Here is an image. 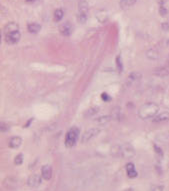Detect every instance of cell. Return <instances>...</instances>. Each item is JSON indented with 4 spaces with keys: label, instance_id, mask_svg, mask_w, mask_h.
I'll return each instance as SVG.
<instances>
[{
    "label": "cell",
    "instance_id": "obj_1",
    "mask_svg": "<svg viewBox=\"0 0 169 191\" xmlns=\"http://www.w3.org/2000/svg\"><path fill=\"white\" fill-rule=\"evenodd\" d=\"M159 107L157 104L153 102H148L143 104L138 111V116L141 119H150V118H154L158 114Z\"/></svg>",
    "mask_w": 169,
    "mask_h": 191
},
{
    "label": "cell",
    "instance_id": "obj_2",
    "mask_svg": "<svg viewBox=\"0 0 169 191\" xmlns=\"http://www.w3.org/2000/svg\"><path fill=\"white\" fill-rule=\"evenodd\" d=\"M79 136V129L77 127H71V128L67 131L66 136H65V145L66 147H72L75 145L76 141H77Z\"/></svg>",
    "mask_w": 169,
    "mask_h": 191
},
{
    "label": "cell",
    "instance_id": "obj_3",
    "mask_svg": "<svg viewBox=\"0 0 169 191\" xmlns=\"http://www.w3.org/2000/svg\"><path fill=\"white\" fill-rule=\"evenodd\" d=\"M120 153L124 158L130 159L135 155V149L133 146L129 143H124L123 145L120 147Z\"/></svg>",
    "mask_w": 169,
    "mask_h": 191
},
{
    "label": "cell",
    "instance_id": "obj_4",
    "mask_svg": "<svg viewBox=\"0 0 169 191\" xmlns=\"http://www.w3.org/2000/svg\"><path fill=\"white\" fill-rule=\"evenodd\" d=\"M99 133H100L99 128H91L89 130H87L82 136V139H81L82 143H87L88 141H90L91 139H93L94 137H96Z\"/></svg>",
    "mask_w": 169,
    "mask_h": 191
},
{
    "label": "cell",
    "instance_id": "obj_5",
    "mask_svg": "<svg viewBox=\"0 0 169 191\" xmlns=\"http://www.w3.org/2000/svg\"><path fill=\"white\" fill-rule=\"evenodd\" d=\"M20 37H21L20 31L8 33V34H5V41L8 44H15L20 40Z\"/></svg>",
    "mask_w": 169,
    "mask_h": 191
},
{
    "label": "cell",
    "instance_id": "obj_6",
    "mask_svg": "<svg viewBox=\"0 0 169 191\" xmlns=\"http://www.w3.org/2000/svg\"><path fill=\"white\" fill-rule=\"evenodd\" d=\"M52 176V168L50 165H44L41 168V177L44 180H50Z\"/></svg>",
    "mask_w": 169,
    "mask_h": 191
},
{
    "label": "cell",
    "instance_id": "obj_7",
    "mask_svg": "<svg viewBox=\"0 0 169 191\" xmlns=\"http://www.w3.org/2000/svg\"><path fill=\"white\" fill-rule=\"evenodd\" d=\"M40 183H41V177L39 175H37V174H33L27 180V184L30 187H37V186L40 185Z\"/></svg>",
    "mask_w": 169,
    "mask_h": 191
},
{
    "label": "cell",
    "instance_id": "obj_8",
    "mask_svg": "<svg viewBox=\"0 0 169 191\" xmlns=\"http://www.w3.org/2000/svg\"><path fill=\"white\" fill-rule=\"evenodd\" d=\"M72 32V25L70 22H65L61 24L60 26V33L64 36H69Z\"/></svg>",
    "mask_w": 169,
    "mask_h": 191
},
{
    "label": "cell",
    "instance_id": "obj_9",
    "mask_svg": "<svg viewBox=\"0 0 169 191\" xmlns=\"http://www.w3.org/2000/svg\"><path fill=\"white\" fill-rule=\"evenodd\" d=\"M19 31V25L16 22H9L7 23V25L4 28V33L8 34V33H12V32H16Z\"/></svg>",
    "mask_w": 169,
    "mask_h": 191
},
{
    "label": "cell",
    "instance_id": "obj_10",
    "mask_svg": "<svg viewBox=\"0 0 169 191\" xmlns=\"http://www.w3.org/2000/svg\"><path fill=\"white\" fill-rule=\"evenodd\" d=\"M126 172H127V175L130 178H135L138 174L136 169H135V167H134V164L131 162L126 164Z\"/></svg>",
    "mask_w": 169,
    "mask_h": 191
},
{
    "label": "cell",
    "instance_id": "obj_11",
    "mask_svg": "<svg viewBox=\"0 0 169 191\" xmlns=\"http://www.w3.org/2000/svg\"><path fill=\"white\" fill-rule=\"evenodd\" d=\"M154 122H166V121H169V112L168 111H164L160 114H157L154 119H153Z\"/></svg>",
    "mask_w": 169,
    "mask_h": 191
},
{
    "label": "cell",
    "instance_id": "obj_12",
    "mask_svg": "<svg viewBox=\"0 0 169 191\" xmlns=\"http://www.w3.org/2000/svg\"><path fill=\"white\" fill-rule=\"evenodd\" d=\"M22 143V138L19 136H14L9 140V147L10 148H18Z\"/></svg>",
    "mask_w": 169,
    "mask_h": 191
},
{
    "label": "cell",
    "instance_id": "obj_13",
    "mask_svg": "<svg viewBox=\"0 0 169 191\" xmlns=\"http://www.w3.org/2000/svg\"><path fill=\"white\" fill-rule=\"evenodd\" d=\"M27 28H28V31L30 32V33H38L40 30H41V25L40 24H38V23H34V22H32V23H29L27 25Z\"/></svg>",
    "mask_w": 169,
    "mask_h": 191
},
{
    "label": "cell",
    "instance_id": "obj_14",
    "mask_svg": "<svg viewBox=\"0 0 169 191\" xmlns=\"http://www.w3.org/2000/svg\"><path fill=\"white\" fill-rule=\"evenodd\" d=\"M154 74L158 76H166L169 75V67H159L154 69Z\"/></svg>",
    "mask_w": 169,
    "mask_h": 191
},
{
    "label": "cell",
    "instance_id": "obj_15",
    "mask_svg": "<svg viewBox=\"0 0 169 191\" xmlns=\"http://www.w3.org/2000/svg\"><path fill=\"white\" fill-rule=\"evenodd\" d=\"M140 78H141V73L134 71V72H132L131 74H129L128 78H127V81L129 83H133L135 81H137V80H140Z\"/></svg>",
    "mask_w": 169,
    "mask_h": 191
},
{
    "label": "cell",
    "instance_id": "obj_16",
    "mask_svg": "<svg viewBox=\"0 0 169 191\" xmlns=\"http://www.w3.org/2000/svg\"><path fill=\"white\" fill-rule=\"evenodd\" d=\"M137 0H121L120 1V6L122 8H128L135 4Z\"/></svg>",
    "mask_w": 169,
    "mask_h": 191
},
{
    "label": "cell",
    "instance_id": "obj_17",
    "mask_svg": "<svg viewBox=\"0 0 169 191\" xmlns=\"http://www.w3.org/2000/svg\"><path fill=\"white\" fill-rule=\"evenodd\" d=\"M146 55H147V57H148L149 59H151V60H155V59L159 58V53L156 51V50H154V49L149 50V51L146 53Z\"/></svg>",
    "mask_w": 169,
    "mask_h": 191
},
{
    "label": "cell",
    "instance_id": "obj_18",
    "mask_svg": "<svg viewBox=\"0 0 169 191\" xmlns=\"http://www.w3.org/2000/svg\"><path fill=\"white\" fill-rule=\"evenodd\" d=\"M97 19H98V21H100L101 23H104L105 21L107 20V18H108V15H107V13L105 11H100L99 13H97Z\"/></svg>",
    "mask_w": 169,
    "mask_h": 191
},
{
    "label": "cell",
    "instance_id": "obj_19",
    "mask_svg": "<svg viewBox=\"0 0 169 191\" xmlns=\"http://www.w3.org/2000/svg\"><path fill=\"white\" fill-rule=\"evenodd\" d=\"M63 15H64V13H63L62 9H56L55 12H54V21L55 22H59L63 18Z\"/></svg>",
    "mask_w": 169,
    "mask_h": 191
},
{
    "label": "cell",
    "instance_id": "obj_20",
    "mask_svg": "<svg viewBox=\"0 0 169 191\" xmlns=\"http://www.w3.org/2000/svg\"><path fill=\"white\" fill-rule=\"evenodd\" d=\"M115 63H116V67H117L118 72H122V71H123V63H122V60H121V56H120V55H118V56L116 57Z\"/></svg>",
    "mask_w": 169,
    "mask_h": 191
},
{
    "label": "cell",
    "instance_id": "obj_21",
    "mask_svg": "<svg viewBox=\"0 0 169 191\" xmlns=\"http://www.w3.org/2000/svg\"><path fill=\"white\" fill-rule=\"evenodd\" d=\"M77 19L79 21V23H85L86 20H87V13H84V12H78Z\"/></svg>",
    "mask_w": 169,
    "mask_h": 191
},
{
    "label": "cell",
    "instance_id": "obj_22",
    "mask_svg": "<svg viewBox=\"0 0 169 191\" xmlns=\"http://www.w3.org/2000/svg\"><path fill=\"white\" fill-rule=\"evenodd\" d=\"M110 119H111V116H101L99 118H97L96 122L99 123V124H105L108 121H110Z\"/></svg>",
    "mask_w": 169,
    "mask_h": 191
},
{
    "label": "cell",
    "instance_id": "obj_23",
    "mask_svg": "<svg viewBox=\"0 0 169 191\" xmlns=\"http://www.w3.org/2000/svg\"><path fill=\"white\" fill-rule=\"evenodd\" d=\"M88 10V4L85 1H82L79 3V12H84V13H87Z\"/></svg>",
    "mask_w": 169,
    "mask_h": 191
},
{
    "label": "cell",
    "instance_id": "obj_24",
    "mask_svg": "<svg viewBox=\"0 0 169 191\" xmlns=\"http://www.w3.org/2000/svg\"><path fill=\"white\" fill-rule=\"evenodd\" d=\"M23 162V155L22 154H18L17 156L15 157V159H14V163L16 165H20V164H22Z\"/></svg>",
    "mask_w": 169,
    "mask_h": 191
},
{
    "label": "cell",
    "instance_id": "obj_25",
    "mask_svg": "<svg viewBox=\"0 0 169 191\" xmlns=\"http://www.w3.org/2000/svg\"><path fill=\"white\" fill-rule=\"evenodd\" d=\"M159 13L161 16H165L167 13H168V10L166 9V7L164 6V5H161L159 8Z\"/></svg>",
    "mask_w": 169,
    "mask_h": 191
},
{
    "label": "cell",
    "instance_id": "obj_26",
    "mask_svg": "<svg viewBox=\"0 0 169 191\" xmlns=\"http://www.w3.org/2000/svg\"><path fill=\"white\" fill-rule=\"evenodd\" d=\"M164 187L161 185H155V186H152L151 191H163Z\"/></svg>",
    "mask_w": 169,
    "mask_h": 191
},
{
    "label": "cell",
    "instance_id": "obj_27",
    "mask_svg": "<svg viewBox=\"0 0 169 191\" xmlns=\"http://www.w3.org/2000/svg\"><path fill=\"white\" fill-rule=\"evenodd\" d=\"M161 28L164 31H168L169 30V21H165L161 24Z\"/></svg>",
    "mask_w": 169,
    "mask_h": 191
},
{
    "label": "cell",
    "instance_id": "obj_28",
    "mask_svg": "<svg viewBox=\"0 0 169 191\" xmlns=\"http://www.w3.org/2000/svg\"><path fill=\"white\" fill-rule=\"evenodd\" d=\"M154 149L156 151V153H157L159 156H163V151H162L161 148H159L157 145H154Z\"/></svg>",
    "mask_w": 169,
    "mask_h": 191
},
{
    "label": "cell",
    "instance_id": "obj_29",
    "mask_svg": "<svg viewBox=\"0 0 169 191\" xmlns=\"http://www.w3.org/2000/svg\"><path fill=\"white\" fill-rule=\"evenodd\" d=\"M101 98H102L104 101H109L110 100V97L107 94V93H102V95H101Z\"/></svg>",
    "mask_w": 169,
    "mask_h": 191
},
{
    "label": "cell",
    "instance_id": "obj_30",
    "mask_svg": "<svg viewBox=\"0 0 169 191\" xmlns=\"http://www.w3.org/2000/svg\"><path fill=\"white\" fill-rule=\"evenodd\" d=\"M8 129V126L5 124V123H1V132H5V131H7Z\"/></svg>",
    "mask_w": 169,
    "mask_h": 191
},
{
    "label": "cell",
    "instance_id": "obj_31",
    "mask_svg": "<svg viewBox=\"0 0 169 191\" xmlns=\"http://www.w3.org/2000/svg\"><path fill=\"white\" fill-rule=\"evenodd\" d=\"M166 1H167V0H158V2H159V4H160V6H161V5H164Z\"/></svg>",
    "mask_w": 169,
    "mask_h": 191
},
{
    "label": "cell",
    "instance_id": "obj_32",
    "mask_svg": "<svg viewBox=\"0 0 169 191\" xmlns=\"http://www.w3.org/2000/svg\"><path fill=\"white\" fill-rule=\"evenodd\" d=\"M32 120H33V118H31V119L29 120V122H28V123H26V124H25V127H28L29 125H30V123L32 122Z\"/></svg>",
    "mask_w": 169,
    "mask_h": 191
},
{
    "label": "cell",
    "instance_id": "obj_33",
    "mask_svg": "<svg viewBox=\"0 0 169 191\" xmlns=\"http://www.w3.org/2000/svg\"><path fill=\"white\" fill-rule=\"evenodd\" d=\"M124 191H134V190L131 189V188H129V189H126V190H124Z\"/></svg>",
    "mask_w": 169,
    "mask_h": 191
},
{
    "label": "cell",
    "instance_id": "obj_34",
    "mask_svg": "<svg viewBox=\"0 0 169 191\" xmlns=\"http://www.w3.org/2000/svg\"><path fill=\"white\" fill-rule=\"evenodd\" d=\"M33 1H35V0H26V2H33Z\"/></svg>",
    "mask_w": 169,
    "mask_h": 191
}]
</instances>
